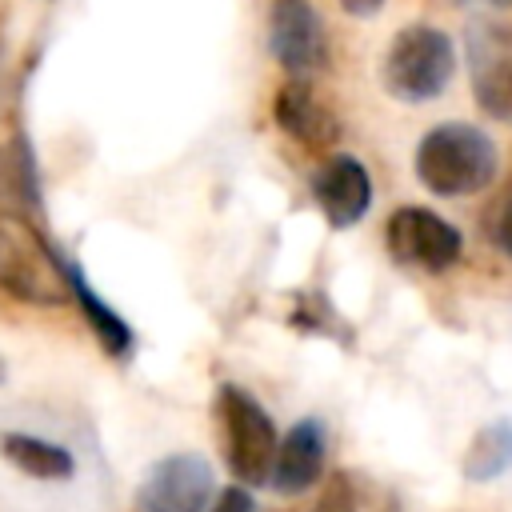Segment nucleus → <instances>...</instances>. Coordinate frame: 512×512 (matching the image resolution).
Here are the masks:
<instances>
[{
	"label": "nucleus",
	"mask_w": 512,
	"mask_h": 512,
	"mask_svg": "<svg viewBox=\"0 0 512 512\" xmlns=\"http://www.w3.org/2000/svg\"><path fill=\"white\" fill-rule=\"evenodd\" d=\"M448 4H464V0H448Z\"/></svg>",
	"instance_id": "21"
},
{
	"label": "nucleus",
	"mask_w": 512,
	"mask_h": 512,
	"mask_svg": "<svg viewBox=\"0 0 512 512\" xmlns=\"http://www.w3.org/2000/svg\"><path fill=\"white\" fill-rule=\"evenodd\" d=\"M272 116H276L280 132L292 136L300 148L324 152L340 140V116L320 100V92L304 76H292L280 84V92L272 100Z\"/></svg>",
	"instance_id": "9"
},
{
	"label": "nucleus",
	"mask_w": 512,
	"mask_h": 512,
	"mask_svg": "<svg viewBox=\"0 0 512 512\" xmlns=\"http://www.w3.org/2000/svg\"><path fill=\"white\" fill-rule=\"evenodd\" d=\"M268 48L276 64L292 76H312L328 64V40L316 8L308 0H272L268 8Z\"/></svg>",
	"instance_id": "8"
},
{
	"label": "nucleus",
	"mask_w": 512,
	"mask_h": 512,
	"mask_svg": "<svg viewBox=\"0 0 512 512\" xmlns=\"http://www.w3.org/2000/svg\"><path fill=\"white\" fill-rule=\"evenodd\" d=\"M312 200L332 228H352L372 208V176L356 156H328L312 172Z\"/></svg>",
	"instance_id": "10"
},
{
	"label": "nucleus",
	"mask_w": 512,
	"mask_h": 512,
	"mask_svg": "<svg viewBox=\"0 0 512 512\" xmlns=\"http://www.w3.org/2000/svg\"><path fill=\"white\" fill-rule=\"evenodd\" d=\"M212 496V464L200 452H172L144 472L136 488V512H204Z\"/></svg>",
	"instance_id": "5"
},
{
	"label": "nucleus",
	"mask_w": 512,
	"mask_h": 512,
	"mask_svg": "<svg viewBox=\"0 0 512 512\" xmlns=\"http://www.w3.org/2000/svg\"><path fill=\"white\" fill-rule=\"evenodd\" d=\"M4 376H8V368H4V356H0V384H4Z\"/></svg>",
	"instance_id": "20"
},
{
	"label": "nucleus",
	"mask_w": 512,
	"mask_h": 512,
	"mask_svg": "<svg viewBox=\"0 0 512 512\" xmlns=\"http://www.w3.org/2000/svg\"><path fill=\"white\" fill-rule=\"evenodd\" d=\"M340 8L348 16H376L384 8V0H340Z\"/></svg>",
	"instance_id": "19"
},
{
	"label": "nucleus",
	"mask_w": 512,
	"mask_h": 512,
	"mask_svg": "<svg viewBox=\"0 0 512 512\" xmlns=\"http://www.w3.org/2000/svg\"><path fill=\"white\" fill-rule=\"evenodd\" d=\"M512 468V420H492L484 424L472 444L464 448V460H460V472L472 480V484H488L496 476H504Z\"/></svg>",
	"instance_id": "16"
},
{
	"label": "nucleus",
	"mask_w": 512,
	"mask_h": 512,
	"mask_svg": "<svg viewBox=\"0 0 512 512\" xmlns=\"http://www.w3.org/2000/svg\"><path fill=\"white\" fill-rule=\"evenodd\" d=\"M216 424H220V448L228 460V472L244 488H264L272 472V456L280 444V432L264 404L244 392L240 384H220L216 392Z\"/></svg>",
	"instance_id": "3"
},
{
	"label": "nucleus",
	"mask_w": 512,
	"mask_h": 512,
	"mask_svg": "<svg viewBox=\"0 0 512 512\" xmlns=\"http://www.w3.org/2000/svg\"><path fill=\"white\" fill-rule=\"evenodd\" d=\"M384 244L392 252V260L400 264H412V268H424V272H444L460 260V232L436 216L432 208H420V204H404L388 216L384 224Z\"/></svg>",
	"instance_id": "6"
},
{
	"label": "nucleus",
	"mask_w": 512,
	"mask_h": 512,
	"mask_svg": "<svg viewBox=\"0 0 512 512\" xmlns=\"http://www.w3.org/2000/svg\"><path fill=\"white\" fill-rule=\"evenodd\" d=\"M496 144L484 128L476 124H436L420 148H416V176L432 196L456 200V196H472L484 192L496 180Z\"/></svg>",
	"instance_id": "1"
},
{
	"label": "nucleus",
	"mask_w": 512,
	"mask_h": 512,
	"mask_svg": "<svg viewBox=\"0 0 512 512\" xmlns=\"http://www.w3.org/2000/svg\"><path fill=\"white\" fill-rule=\"evenodd\" d=\"M68 296L80 304V316L88 320V328H92V336L100 340V348L108 352V356H116V360H124L128 352H132V328L120 320V312L112 308V304H104L96 292H92V284L84 280V272L68 260Z\"/></svg>",
	"instance_id": "14"
},
{
	"label": "nucleus",
	"mask_w": 512,
	"mask_h": 512,
	"mask_svg": "<svg viewBox=\"0 0 512 512\" xmlns=\"http://www.w3.org/2000/svg\"><path fill=\"white\" fill-rule=\"evenodd\" d=\"M204 512H256V500H252V492L244 484H232V488L216 492Z\"/></svg>",
	"instance_id": "17"
},
{
	"label": "nucleus",
	"mask_w": 512,
	"mask_h": 512,
	"mask_svg": "<svg viewBox=\"0 0 512 512\" xmlns=\"http://www.w3.org/2000/svg\"><path fill=\"white\" fill-rule=\"evenodd\" d=\"M464 52L476 104L496 120H512V24H472Z\"/></svg>",
	"instance_id": "7"
},
{
	"label": "nucleus",
	"mask_w": 512,
	"mask_h": 512,
	"mask_svg": "<svg viewBox=\"0 0 512 512\" xmlns=\"http://www.w3.org/2000/svg\"><path fill=\"white\" fill-rule=\"evenodd\" d=\"M0 292L36 304L56 308L68 296V260L44 240V232L12 212H0Z\"/></svg>",
	"instance_id": "2"
},
{
	"label": "nucleus",
	"mask_w": 512,
	"mask_h": 512,
	"mask_svg": "<svg viewBox=\"0 0 512 512\" xmlns=\"http://www.w3.org/2000/svg\"><path fill=\"white\" fill-rule=\"evenodd\" d=\"M456 72L452 36L432 24H408L392 36L384 56V88L404 104L436 100Z\"/></svg>",
	"instance_id": "4"
},
{
	"label": "nucleus",
	"mask_w": 512,
	"mask_h": 512,
	"mask_svg": "<svg viewBox=\"0 0 512 512\" xmlns=\"http://www.w3.org/2000/svg\"><path fill=\"white\" fill-rule=\"evenodd\" d=\"M324 460H328V432L320 420H296L280 444H276V456H272V472H268V484L284 496H296V492H308L320 476H324Z\"/></svg>",
	"instance_id": "11"
},
{
	"label": "nucleus",
	"mask_w": 512,
	"mask_h": 512,
	"mask_svg": "<svg viewBox=\"0 0 512 512\" xmlns=\"http://www.w3.org/2000/svg\"><path fill=\"white\" fill-rule=\"evenodd\" d=\"M496 4H512V0H496Z\"/></svg>",
	"instance_id": "22"
},
{
	"label": "nucleus",
	"mask_w": 512,
	"mask_h": 512,
	"mask_svg": "<svg viewBox=\"0 0 512 512\" xmlns=\"http://www.w3.org/2000/svg\"><path fill=\"white\" fill-rule=\"evenodd\" d=\"M492 236H496V244L504 248V256H512V204L500 212V220H496V232H492Z\"/></svg>",
	"instance_id": "18"
},
{
	"label": "nucleus",
	"mask_w": 512,
	"mask_h": 512,
	"mask_svg": "<svg viewBox=\"0 0 512 512\" xmlns=\"http://www.w3.org/2000/svg\"><path fill=\"white\" fill-rule=\"evenodd\" d=\"M0 456L32 480H68L76 472V456L64 444L32 432H0Z\"/></svg>",
	"instance_id": "13"
},
{
	"label": "nucleus",
	"mask_w": 512,
	"mask_h": 512,
	"mask_svg": "<svg viewBox=\"0 0 512 512\" xmlns=\"http://www.w3.org/2000/svg\"><path fill=\"white\" fill-rule=\"evenodd\" d=\"M316 512H400V504L380 480L344 468L324 484Z\"/></svg>",
	"instance_id": "15"
},
{
	"label": "nucleus",
	"mask_w": 512,
	"mask_h": 512,
	"mask_svg": "<svg viewBox=\"0 0 512 512\" xmlns=\"http://www.w3.org/2000/svg\"><path fill=\"white\" fill-rule=\"evenodd\" d=\"M0 208L36 224L40 216V180L36 160L24 136H8L0 144Z\"/></svg>",
	"instance_id": "12"
}]
</instances>
